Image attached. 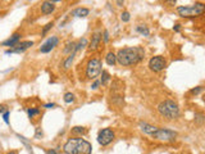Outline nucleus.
<instances>
[{"label": "nucleus", "instance_id": "f257e3e1", "mask_svg": "<svg viewBox=\"0 0 205 154\" xmlns=\"http://www.w3.org/2000/svg\"><path fill=\"white\" fill-rule=\"evenodd\" d=\"M145 57V51L142 48L135 46V48H124L121 49L117 54V62L121 66H133L137 64L140 60H142Z\"/></svg>", "mask_w": 205, "mask_h": 154}, {"label": "nucleus", "instance_id": "f03ea898", "mask_svg": "<svg viewBox=\"0 0 205 154\" xmlns=\"http://www.w3.org/2000/svg\"><path fill=\"white\" fill-rule=\"evenodd\" d=\"M66 154H90L92 150L91 144L82 138H72L63 147Z\"/></svg>", "mask_w": 205, "mask_h": 154}, {"label": "nucleus", "instance_id": "7ed1b4c3", "mask_svg": "<svg viewBox=\"0 0 205 154\" xmlns=\"http://www.w3.org/2000/svg\"><path fill=\"white\" fill-rule=\"evenodd\" d=\"M158 112L167 119H176L179 116L178 104L173 100H164L158 105Z\"/></svg>", "mask_w": 205, "mask_h": 154}, {"label": "nucleus", "instance_id": "20e7f679", "mask_svg": "<svg viewBox=\"0 0 205 154\" xmlns=\"http://www.w3.org/2000/svg\"><path fill=\"white\" fill-rule=\"evenodd\" d=\"M203 13H205V4L203 3H195L192 5L186 7H178L177 8V14L182 18H193L199 17Z\"/></svg>", "mask_w": 205, "mask_h": 154}, {"label": "nucleus", "instance_id": "39448f33", "mask_svg": "<svg viewBox=\"0 0 205 154\" xmlns=\"http://www.w3.org/2000/svg\"><path fill=\"white\" fill-rule=\"evenodd\" d=\"M101 73V60L99 58H91L86 66V77L95 80Z\"/></svg>", "mask_w": 205, "mask_h": 154}, {"label": "nucleus", "instance_id": "423d86ee", "mask_svg": "<svg viewBox=\"0 0 205 154\" xmlns=\"http://www.w3.org/2000/svg\"><path fill=\"white\" fill-rule=\"evenodd\" d=\"M151 136L160 141H173L177 138V132L167 128H158L156 132H154Z\"/></svg>", "mask_w": 205, "mask_h": 154}, {"label": "nucleus", "instance_id": "0eeeda50", "mask_svg": "<svg viewBox=\"0 0 205 154\" xmlns=\"http://www.w3.org/2000/svg\"><path fill=\"white\" fill-rule=\"evenodd\" d=\"M114 138H115V133L112 128H103L98 133V142L103 147H106L114 140Z\"/></svg>", "mask_w": 205, "mask_h": 154}, {"label": "nucleus", "instance_id": "6e6552de", "mask_svg": "<svg viewBox=\"0 0 205 154\" xmlns=\"http://www.w3.org/2000/svg\"><path fill=\"white\" fill-rule=\"evenodd\" d=\"M165 67H167V62L161 55L153 57L149 60V68L151 71H154V72H160V71H163Z\"/></svg>", "mask_w": 205, "mask_h": 154}, {"label": "nucleus", "instance_id": "1a4fd4ad", "mask_svg": "<svg viewBox=\"0 0 205 154\" xmlns=\"http://www.w3.org/2000/svg\"><path fill=\"white\" fill-rule=\"evenodd\" d=\"M58 43H59V39L57 36H51L40 46V51H41V53H44V54L50 53V51L58 45Z\"/></svg>", "mask_w": 205, "mask_h": 154}, {"label": "nucleus", "instance_id": "9d476101", "mask_svg": "<svg viewBox=\"0 0 205 154\" xmlns=\"http://www.w3.org/2000/svg\"><path fill=\"white\" fill-rule=\"evenodd\" d=\"M32 45H34V43H32V41H22V43H18V44H17L14 48L5 50V54H13V53H23L25 50H27V49H28V48H31Z\"/></svg>", "mask_w": 205, "mask_h": 154}, {"label": "nucleus", "instance_id": "9b49d317", "mask_svg": "<svg viewBox=\"0 0 205 154\" xmlns=\"http://www.w3.org/2000/svg\"><path fill=\"white\" fill-rule=\"evenodd\" d=\"M100 41H101V34H100V32H95V34L92 35L91 43H90V45H89V50H90V51L96 50V49L99 48V45H100Z\"/></svg>", "mask_w": 205, "mask_h": 154}, {"label": "nucleus", "instance_id": "f8f14e48", "mask_svg": "<svg viewBox=\"0 0 205 154\" xmlns=\"http://www.w3.org/2000/svg\"><path fill=\"white\" fill-rule=\"evenodd\" d=\"M19 40H21V34H14L12 37H9L8 40H5V41H3L2 43V45L3 46H16L18 43H19Z\"/></svg>", "mask_w": 205, "mask_h": 154}, {"label": "nucleus", "instance_id": "ddd939ff", "mask_svg": "<svg viewBox=\"0 0 205 154\" xmlns=\"http://www.w3.org/2000/svg\"><path fill=\"white\" fill-rule=\"evenodd\" d=\"M54 10H55V5H54V3L49 2V0H46V2H44L41 4V13L42 14H50L54 12Z\"/></svg>", "mask_w": 205, "mask_h": 154}, {"label": "nucleus", "instance_id": "4468645a", "mask_svg": "<svg viewBox=\"0 0 205 154\" xmlns=\"http://www.w3.org/2000/svg\"><path fill=\"white\" fill-rule=\"evenodd\" d=\"M140 128H141L142 132L147 133V135H153V133L156 132V130H158V127H155L153 125H149L146 122H140Z\"/></svg>", "mask_w": 205, "mask_h": 154}, {"label": "nucleus", "instance_id": "2eb2a0df", "mask_svg": "<svg viewBox=\"0 0 205 154\" xmlns=\"http://www.w3.org/2000/svg\"><path fill=\"white\" fill-rule=\"evenodd\" d=\"M90 13V10L87 8H76V9H73L72 10V13L71 16L73 17H78V18H85V17H87Z\"/></svg>", "mask_w": 205, "mask_h": 154}, {"label": "nucleus", "instance_id": "dca6fc26", "mask_svg": "<svg viewBox=\"0 0 205 154\" xmlns=\"http://www.w3.org/2000/svg\"><path fill=\"white\" fill-rule=\"evenodd\" d=\"M74 55H76V51H73V53H71L69 55H68V58L64 60V63H63V67H64V69H69L71 67H72V64H73V60H74Z\"/></svg>", "mask_w": 205, "mask_h": 154}, {"label": "nucleus", "instance_id": "f3484780", "mask_svg": "<svg viewBox=\"0 0 205 154\" xmlns=\"http://www.w3.org/2000/svg\"><path fill=\"white\" fill-rule=\"evenodd\" d=\"M105 62H106V64L114 66L117 63V55L113 53V51H109V53L106 54V57H105Z\"/></svg>", "mask_w": 205, "mask_h": 154}, {"label": "nucleus", "instance_id": "a211bd4d", "mask_svg": "<svg viewBox=\"0 0 205 154\" xmlns=\"http://www.w3.org/2000/svg\"><path fill=\"white\" fill-rule=\"evenodd\" d=\"M71 132L73 133V135L82 136V135H85V133L87 132V130H86V127H83V126H74V127H72Z\"/></svg>", "mask_w": 205, "mask_h": 154}, {"label": "nucleus", "instance_id": "6ab92c4d", "mask_svg": "<svg viewBox=\"0 0 205 154\" xmlns=\"http://www.w3.org/2000/svg\"><path fill=\"white\" fill-rule=\"evenodd\" d=\"M74 49H76V44H74L73 41H68L66 48H64V50H63V53L64 54H71V53H73V51H74Z\"/></svg>", "mask_w": 205, "mask_h": 154}, {"label": "nucleus", "instance_id": "aec40b11", "mask_svg": "<svg viewBox=\"0 0 205 154\" xmlns=\"http://www.w3.org/2000/svg\"><path fill=\"white\" fill-rule=\"evenodd\" d=\"M109 81H110V75L108 73V71H103L101 72V80H100L101 85L103 86H106L108 84H109Z\"/></svg>", "mask_w": 205, "mask_h": 154}, {"label": "nucleus", "instance_id": "412c9836", "mask_svg": "<svg viewBox=\"0 0 205 154\" xmlns=\"http://www.w3.org/2000/svg\"><path fill=\"white\" fill-rule=\"evenodd\" d=\"M136 31L138 34H141L142 36H149L150 35V31H149V28L146 27V26H144V25H140V26H137L136 27Z\"/></svg>", "mask_w": 205, "mask_h": 154}, {"label": "nucleus", "instance_id": "4be33fe9", "mask_svg": "<svg viewBox=\"0 0 205 154\" xmlns=\"http://www.w3.org/2000/svg\"><path fill=\"white\" fill-rule=\"evenodd\" d=\"M17 138H18V139H19L21 141H22V142H23V145H25V147H26V148H27V149H28L30 152L32 150V147H31V144H30V141H28V140H27V139H26L25 136H21V135H19V133H17Z\"/></svg>", "mask_w": 205, "mask_h": 154}, {"label": "nucleus", "instance_id": "5701e85b", "mask_svg": "<svg viewBox=\"0 0 205 154\" xmlns=\"http://www.w3.org/2000/svg\"><path fill=\"white\" fill-rule=\"evenodd\" d=\"M64 101L67 103V104H69V103H72V101H74V95L72 94V92H66L64 94Z\"/></svg>", "mask_w": 205, "mask_h": 154}, {"label": "nucleus", "instance_id": "b1692460", "mask_svg": "<svg viewBox=\"0 0 205 154\" xmlns=\"http://www.w3.org/2000/svg\"><path fill=\"white\" fill-rule=\"evenodd\" d=\"M86 45H87V40H86V39H82V40L80 41V43L76 45V49H74V51H76V53H77L78 50H81V49H82V48H85Z\"/></svg>", "mask_w": 205, "mask_h": 154}, {"label": "nucleus", "instance_id": "393cba45", "mask_svg": "<svg viewBox=\"0 0 205 154\" xmlns=\"http://www.w3.org/2000/svg\"><path fill=\"white\" fill-rule=\"evenodd\" d=\"M27 113H28V117L32 118V117L36 116V114H40V109H37V108H30V109H27Z\"/></svg>", "mask_w": 205, "mask_h": 154}, {"label": "nucleus", "instance_id": "a878e982", "mask_svg": "<svg viewBox=\"0 0 205 154\" xmlns=\"http://www.w3.org/2000/svg\"><path fill=\"white\" fill-rule=\"evenodd\" d=\"M53 26H54V22H49L48 25H45V27L42 28V31H41V36H45L48 34V31L53 28Z\"/></svg>", "mask_w": 205, "mask_h": 154}, {"label": "nucleus", "instance_id": "bb28decb", "mask_svg": "<svg viewBox=\"0 0 205 154\" xmlns=\"http://www.w3.org/2000/svg\"><path fill=\"white\" fill-rule=\"evenodd\" d=\"M195 122L199 123V125L204 122V114L203 113H195Z\"/></svg>", "mask_w": 205, "mask_h": 154}, {"label": "nucleus", "instance_id": "cd10ccee", "mask_svg": "<svg viewBox=\"0 0 205 154\" xmlns=\"http://www.w3.org/2000/svg\"><path fill=\"white\" fill-rule=\"evenodd\" d=\"M203 90H204V87H203V86H196L195 89H192L190 92H191L192 95H198V94H200V92H201Z\"/></svg>", "mask_w": 205, "mask_h": 154}, {"label": "nucleus", "instance_id": "c85d7f7f", "mask_svg": "<svg viewBox=\"0 0 205 154\" xmlns=\"http://www.w3.org/2000/svg\"><path fill=\"white\" fill-rule=\"evenodd\" d=\"M129 18H131V16H129V13H128V12H123V13L121 14V19L123 21V22H128Z\"/></svg>", "mask_w": 205, "mask_h": 154}, {"label": "nucleus", "instance_id": "c756f323", "mask_svg": "<svg viewBox=\"0 0 205 154\" xmlns=\"http://www.w3.org/2000/svg\"><path fill=\"white\" fill-rule=\"evenodd\" d=\"M100 84H101V82L99 81V80H94V82H92V85H91V89L92 90H96V89H99V86H100Z\"/></svg>", "mask_w": 205, "mask_h": 154}, {"label": "nucleus", "instance_id": "7c9ffc66", "mask_svg": "<svg viewBox=\"0 0 205 154\" xmlns=\"http://www.w3.org/2000/svg\"><path fill=\"white\" fill-rule=\"evenodd\" d=\"M42 135H44V133H42L41 127H37V128H36V135H35V138H36V139H40V138H42Z\"/></svg>", "mask_w": 205, "mask_h": 154}, {"label": "nucleus", "instance_id": "2f4dec72", "mask_svg": "<svg viewBox=\"0 0 205 154\" xmlns=\"http://www.w3.org/2000/svg\"><path fill=\"white\" fill-rule=\"evenodd\" d=\"M3 119H4L5 123H9V110H7L3 114Z\"/></svg>", "mask_w": 205, "mask_h": 154}, {"label": "nucleus", "instance_id": "473e14b6", "mask_svg": "<svg viewBox=\"0 0 205 154\" xmlns=\"http://www.w3.org/2000/svg\"><path fill=\"white\" fill-rule=\"evenodd\" d=\"M108 41H109V32H108V31L105 30V31H104V43L106 44Z\"/></svg>", "mask_w": 205, "mask_h": 154}, {"label": "nucleus", "instance_id": "72a5a7b5", "mask_svg": "<svg viewBox=\"0 0 205 154\" xmlns=\"http://www.w3.org/2000/svg\"><path fill=\"white\" fill-rule=\"evenodd\" d=\"M8 110V107L4 104H0V113H5Z\"/></svg>", "mask_w": 205, "mask_h": 154}, {"label": "nucleus", "instance_id": "f704fd0d", "mask_svg": "<svg viewBox=\"0 0 205 154\" xmlns=\"http://www.w3.org/2000/svg\"><path fill=\"white\" fill-rule=\"evenodd\" d=\"M45 153H46V154H58V152L54 150V149H46Z\"/></svg>", "mask_w": 205, "mask_h": 154}, {"label": "nucleus", "instance_id": "c9c22d12", "mask_svg": "<svg viewBox=\"0 0 205 154\" xmlns=\"http://www.w3.org/2000/svg\"><path fill=\"white\" fill-rule=\"evenodd\" d=\"M173 30L176 31V32H179V31H181V25H179V23H177V25L173 27Z\"/></svg>", "mask_w": 205, "mask_h": 154}, {"label": "nucleus", "instance_id": "e433bc0d", "mask_svg": "<svg viewBox=\"0 0 205 154\" xmlns=\"http://www.w3.org/2000/svg\"><path fill=\"white\" fill-rule=\"evenodd\" d=\"M44 107L48 108V109H50V108H54V107H55V104H54V103H49V104H45Z\"/></svg>", "mask_w": 205, "mask_h": 154}, {"label": "nucleus", "instance_id": "4c0bfd02", "mask_svg": "<svg viewBox=\"0 0 205 154\" xmlns=\"http://www.w3.org/2000/svg\"><path fill=\"white\" fill-rule=\"evenodd\" d=\"M123 3H124V0H117V5H118V7H122Z\"/></svg>", "mask_w": 205, "mask_h": 154}, {"label": "nucleus", "instance_id": "58836bf2", "mask_svg": "<svg viewBox=\"0 0 205 154\" xmlns=\"http://www.w3.org/2000/svg\"><path fill=\"white\" fill-rule=\"evenodd\" d=\"M49 2H51V3H59V2H62V0H49Z\"/></svg>", "mask_w": 205, "mask_h": 154}, {"label": "nucleus", "instance_id": "ea45409f", "mask_svg": "<svg viewBox=\"0 0 205 154\" xmlns=\"http://www.w3.org/2000/svg\"><path fill=\"white\" fill-rule=\"evenodd\" d=\"M8 154H17V152H14V150H12V152H9Z\"/></svg>", "mask_w": 205, "mask_h": 154}, {"label": "nucleus", "instance_id": "a19ab883", "mask_svg": "<svg viewBox=\"0 0 205 154\" xmlns=\"http://www.w3.org/2000/svg\"><path fill=\"white\" fill-rule=\"evenodd\" d=\"M28 2H31V0H28Z\"/></svg>", "mask_w": 205, "mask_h": 154}]
</instances>
